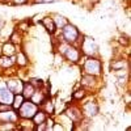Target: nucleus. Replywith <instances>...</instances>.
Wrapping results in <instances>:
<instances>
[{"label": "nucleus", "instance_id": "nucleus-23", "mask_svg": "<svg viewBox=\"0 0 131 131\" xmlns=\"http://www.w3.org/2000/svg\"><path fill=\"white\" fill-rule=\"evenodd\" d=\"M28 81L34 86L36 89H42L43 86H45V81H43L41 78H36V76H33V78H29Z\"/></svg>", "mask_w": 131, "mask_h": 131}, {"label": "nucleus", "instance_id": "nucleus-25", "mask_svg": "<svg viewBox=\"0 0 131 131\" xmlns=\"http://www.w3.org/2000/svg\"><path fill=\"white\" fill-rule=\"evenodd\" d=\"M30 3V0H10V5L13 7H23V5H28Z\"/></svg>", "mask_w": 131, "mask_h": 131}, {"label": "nucleus", "instance_id": "nucleus-28", "mask_svg": "<svg viewBox=\"0 0 131 131\" xmlns=\"http://www.w3.org/2000/svg\"><path fill=\"white\" fill-rule=\"evenodd\" d=\"M123 98H125V104L127 105V107H130V102H131V93H130V89L125 93Z\"/></svg>", "mask_w": 131, "mask_h": 131}, {"label": "nucleus", "instance_id": "nucleus-10", "mask_svg": "<svg viewBox=\"0 0 131 131\" xmlns=\"http://www.w3.org/2000/svg\"><path fill=\"white\" fill-rule=\"evenodd\" d=\"M109 67H110L112 72L121 71V70H130V60H128V58H125V57L113 58Z\"/></svg>", "mask_w": 131, "mask_h": 131}, {"label": "nucleus", "instance_id": "nucleus-7", "mask_svg": "<svg viewBox=\"0 0 131 131\" xmlns=\"http://www.w3.org/2000/svg\"><path fill=\"white\" fill-rule=\"evenodd\" d=\"M38 109H39L38 105H36L34 102H31L30 100H25L24 104L21 105L20 109L17 110V114H18L20 118H23V119H31Z\"/></svg>", "mask_w": 131, "mask_h": 131}, {"label": "nucleus", "instance_id": "nucleus-24", "mask_svg": "<svg viewBox=\"0 0 131 131\" xmlns=\"http://www.w3.org/2000/svg\"><path fill=\"white\" fill-rule=\"evenodd\" d=\"M54 64L57 66V67H59V66H62L63 63H64V58H63V55L60 52H58V51H54Z\"/></svg>", "mask_w": 131, "mask_h": 131}, {"label": "nucleus", "instance_id": "nucleus-20", "mask_svg": "<svg viewBox=\"0 0 131 131\" xmlns=\"http://www.w3.org/2000/svg\"><path fill=\"white\" fill-rule=\"evenodd\" d=\"M34 92H36V88L33 86L28 80H25L24 81V86H23V92H21V94H23L26 100H30L31 98V96L34 94Z\"/></svg>", "mask_w": 131, "mask_h": 131}, {"label": "nucleus", "instance_id": "nucleus-2", "mask_svg": "<svg viewBox=\"0 0 131 131\" xmlns=\"http://www.w3.org/2000/svg\"><path fill=\"white\" fill-rule=\"evenodd\" d=\"M78 66H81V72L94 75V76H101L104 72V64L100 57H81V60Z\"/></svg>", "mask_w": 131, "mask_h": 131}, {"label": "nucleus", "instance_id": "nucleus-5", "mask_svg": "<svg viewBox=\"0 0 131 131\" xmlns=\"http://www.w3.org/2000/svg\"><path fill=\"white\" fill-rule=\"evenodd\" d=\"M80 85L88 91L89 93H97L101 88V76H94V75H88L81 72V78L79 80Z\"/></svg>", "mask_w": 131, "mask_h": 131}, {"label": "nucleus", "instance_id": "nucleus-18", "mask_svg": "<svg viewBox=\"0 0 131 131\" xmlns=\"http://www.w3.org/2000/svg\"><path fill=\"white\" fill-rule=\"evenodd\" d=\"M50 15H51V17L54 20V24H55V26H57L58 30H60L64 25H67L70 23V20L66 17V16L60 15V13H50Z\"/></svg>", "mask_w": 131, "mask_h": 131}, {"label": "nucleus", "instance_id": "nucleus-31", "mask_svg": "<svg viewBox=\"0 0 131 131\" xmlns=\"http://www.w3.org/2000/svg\"><path fill=\"white\" fill-rule=\"evenodd\" d=\"M0 54H2V52H0Z\"/></svg>", "mask_w": 131, "mask_h": 131}, {"label": "nucleus", "instance_id": "nucleus-21", "mask_svg": "<svg viewBox=\"0 0 131 131\" xmlns=\"http://www.w3.org/2000/svg\"><path fill=\"white\" fill-rule=\"evenodd\" d=\"M46 118H47V114L42 110V109H38V110L36 112V114L33 115V118H31V122L34 123V126L36 125H39V123H43L46 121Z\"/></svg>", "mask_w": 131, "mask_h": 131}, {"label": "nucleus", "instance_id": "nucleus-16", "mask_svg": "<svg viewBox=\"0 0 131 131\" xmlns=\"http://www.w3.org/2000/svg\"><path fill=\"white\" fill-rule=\"evenodd\" d=\"M88 96H89V92L86 91L84 86L80 85L79 88H76V89L72 91V93H71V100L75 101V102H76V101H78V102H81L84 98H86Z\"/></svg>", "mask_w": 131, "mask_h": 131}, {"label": "nucleus", "instance_id": "nucleus-14", "mask_svg": "<svg viewBox=\"0 0 131 131\" xmlns=\"http://www.w3.org/2000/svg\"><path fill=\"white\" fill-rule=\"evenodd\" d=\"M39 109H42L47 115H54V113H55V100L51 96L46 97V100L39 105Z\"/></svg>", "mask_w": 131, "mask_h": 131}, {"label": "nucleus", "instance_id": "nucleus-11", "mask_svg": "<svg viewBox=\"0 0 131 131\" xmlns=\"http://www.w3.org/2000/svg\"><path fill=\"white\" fill-rule=\"evenodd\" d=\"M39 23L41 25L43 26V29L46 30L47 34H50L51 37H54L58 33V29L55 26V24H54V20L51 17V15H46V16H43L41 20H39Z\"/></svg>", "mask_w": 131, "mask_h": 131}, {"label": "nucleus", "instance_id": "nucleus-17", "mask_svg": "<svg viewBox=\"0 0 131 131\" xmlns=\"http://www.w3.org/2000/svg\"><path fill=\"white\" fill-rule=\"evenodd\" d=\"M8 41H10L17 47H23V45H24V34H23V33H20L17 29L13 28V30L10 31V34L8 37Z\"/></svg>", "mask_w": 131, "mask_h": 131}, {"label": "nucleus", "instance_id": "nucleus-4", "mask_svg": "<svg viewBox=\"0 0 131 131\" xmlns=\"http://www.w3.org/2000/svg\"><path fill=\"white\" fill-rule=\"evenodd\" d=\"M79 105L81 107V112H83L84 117H86V118L93 119V118L98 117V114H100V104L92 96H88L86 98H84L81 102H79Z\"/></svg>", "mask_w": 131, "mask_h": 131}, {"label": "nucleus", "instance_id": "nucleus-9", "mask_svg": "<svg viewBox=\"0 0 131 131\" xmlns=\"http://www.w3.org/2000/svg\"><path fill=\"white\" fill-rule=\"evenodd\" d=\"M29 55L26 54V51L23 49V47H20V50H17L16 52V55H15V64H16V67L17 68H21V70H25L29 67Z\"/></svg>", "mask_w": 131, "mask_h": 131}, {"label": "nucleus", "instance_id": "nucleus-19", "mask_svg": "<svg viewBox=\"0 0 131 131\" xmlns=\"http://www.w3.org/2000/svg\"><path fill=\"white\" fill-rule=\"evenodd\" d=\"M30 25H31V20L30 18H24V20H20L18 23L15 25V29H17L20 33H28L30 30Z\"/></svg>", "mask_w": 131, "mask_h": 131}, {"label": "nucleus", "instance_id": "nucleus-29", "mask_svg": "<svg viewBox=\"0 0 131 131\" xmlns=\"http://www.w3.org/2000/svg\"><path fill=\"white\" fill-rule=\"evenodd\" d=\"M10 109H13V107H12V105H9V104H4V102H0V112L10 110Z\"/></svg>", "mask_w": 131, "mask_h": 131}, {"label": "nucleus", "instance_id": "nucleus-13", "mask_svg": "<svg viewBox=\"0 0 131 131\" xmlns=\"http://www.w3.org/2000/svg\"><path fill=\"white\" fill-rule=\"evenodd\" d=\"M18 119H20V117L17 114V110H15V109L5 110V112H0V122H13V123H17Z\"/></svg>", "mask_w": 131, "mask_h": 131}, {"label": "nucleus", "instance_id": "nucleus-27", "mask_svg": "<svg viewBox=\"0 0 131 131\" xmlns=\"http://www.w3.org/2000/svg\"><path fill=\"white\" fill-rule=\"evenodd\" d=\"M51 131H66V128H64V126L60 122H54Z\"/></svg>", "mask_w": 131, "mask_h": 131}, {"label": "nucleus", "instance_id": "nucleus-30", "mask_svg": "<svg viewBox=\"0 0 131 131\" xmlns=\"http://www.w3.org/2000/svg\"><path fill=\"white\" fill-rule=\"evenodd\" d=\"M0 4H5V5H10V0H0Z\"/></svg>", "mask_w": 131, "mask_h": 131}, {"label": "nucleus", "instance_id": "nucleus-8", "mask_svg": "<svg viewBox=\"0 0 131 131\" xmlns=\"http://www.w3.org/2000/svg\"><path fill=\"white\" fill-rule=\"evenodd\" d=\"M24 81L21 78L15 73V75H9L8 78H5L4 83L7 85V88L12 92L13 94H17V93H21L23 92V86H24Z\"/></svg>", "mask_w": 131, "mask_h": 131}, {"label": "nucleus", "instance_id": "nucleus-1", "mask_svg": "<svg viewBox=\"0 0 131 131\" xmlns=\"http://www.w3.org/2000/svg\"><path fill=\"white\" fill-rule=\"evenodd\" d=\"M58 33L59 34L57 38L59 41H63L66 43H68V45H75V46H79L81 37H83V33L72 23H68L67 25H64L60 30H58Z\"/></svg>", "mask_w": 131, "mask_h": 131}, {"label": "nucleus", "instance_id": "nucleus-3", "mask_svg": "<svg viewBox=\"0 0 131 131\" xmlns=\"http://www.w3.org/2000/svg\"><path fill=\"white\" fill-rule=\"evenodd\" d=\"M79 49L84 57H100V46L91 36L83 34L81 41L79 43Z\"/></svg>", "mask_w": 131, "mask_h": 131}, {"label": "nucleus", "instance_id": "nucleus-15", "mask_svg": "<svg viewBox=\"0 0 131 131\" xmlns=\"http://www.w3.org/2000/svg\"><path fill=\"white\" fill-rule=\"evenodd\" d=\"M17 46L13 45L10 41H5L2 43V46H0V52L3 54V55H8V57H15L16 52H17Z\"/></svg>", "mask_w": 131, "mask_h": 131}, {"label": "nucleus", "instance_id": "nucleus-12", "mask_svg": "<svg viewBox=\"0 0 131 131\" xmlns=\"http://www.w3.org/2000/svg\"><path fill=\"white\" fill-rule=\"evenodd\" d=\"M16 67L15 64V57H8L0 54V75H4L5 71L13 70Z\"/></svg>", "mask_w": 131, "mask_h": 131}, {"label": "nucleus", "instance_id": "nucleus-26", "mask_svg": "<svg viewBox=\"0 0 131 131\" xmlns=\"http://www.w3.org/2000/svg\"><path fill=\"white\" fill-rule=\"evenodd\" d=\"M118 41H119V43H121L123 47H125V46H128V43H130V41H128V36H125V34H121V36H119Z\"/></svg>", "mask_w": 131, "mask_h": 131}, {"label": "nucleus", "instance_id": "nucleus-6", "mask_svg": "<svg viewBox=\"0 0 131 131\" xmlns=\"http://www.w3.org/2000/svg\"><path fill=\"white\" fill-rule=\"evenodd\" d=\"M63 113L75 123L76 128H78L79 123L81 122V119L84 118V114H83V112H81V107H80L79 102H75V101H72L71 104H67V106H66V109H64Z\"/></svg>", "mask_w": 131, "mask_h": 131}, {"label": "nucleus", "instance_id": "nucleus-22", "mask_svg": "<svg viewBox=\"0 0 131 131\" xmlns=\"http://www.w3.org/2000/svg\"><path fill=\"white\" fill-rule=\"evenodd\" d=\"M25 100H26V98H25L23 94H21V93H17V94L13 96V100H12V104H10V105H12V107L15 109V110H18L20 106L24 104Z\"/></svg>", "mask_w": 131, "mask_h": 131}]
</instances>
